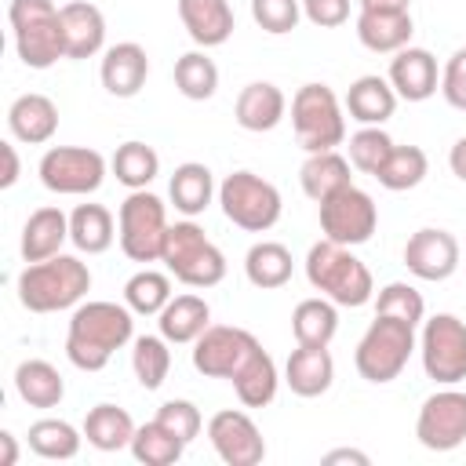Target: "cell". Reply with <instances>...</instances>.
<instances>
[{
  "mask_svg": "<svg viewBox=\"0 0 466 466\" xmlns=\"http://www.w3.org/2000/svg\"><path fill=\"white\" fill-rule=\"evenodd\" d=\"M160 262L186 288H215L226 277V255L204 237V229L193 218L167 226Z\"/></svg>",
  "mask_w": 466,
  "mask_h": 466,
  "instance_id": "obj_5",
  "label": "cell"
},
{
  "mask_svg": "<svg viewBox=\"0 0 466 466\" xmlns=\"http://www.w3.org/2000/svg\"><path fill=\"white\" fill-rule=\"evenodd\" d=\"M335 462H357V466H368L371 459H368L364 451H357V448H335V451L324 455V466H335Z\"/></svg>",
  "mask_w": 466,
  "mask_h": 466,
  "instance_id": "obj_50",
  "label": "cell"
},
{
  "mask_svg": "<svg viewBox=\"0 0 466 466\" xmlns=\"http://www.w3.org/2000/svg\"><path fill=\"white\" fill-rule=\"evenodd\" d=\"M116 237V222L113 211L106 204H76L69 215V240L76 244V251L84 255H102L113 248Z\"/></svg>",
  "mask_w": 466,
  "mask_h": 466,
  "instance_id": "obj_32",
  "label": "cell"
},
{
  "mask_svg": "<svg viewBox=\"0 0 466 466\" xmlns=\"http://www.w3.org/2000/svg\"><path fill=\"white\" fill-rule=\"evenodd\" d=\"M360 11H408L411 0H357Z\"/></svg>",
  "mask_w": 466,
  "mask_h": 466,
  "instance_id": "obj_53",
  "label": "cell"
},
{
  "mask_svg": "<svg viewBox=\"0 0 466 466\" xmlns=\"http://www.w3.org/2000/svg\"><path fill=\"white\" fill-rule=\"evenodd\" d=\"M7 22H11V36L22 66L51 69L58 58H66L62 11L51 0H11Z\"/></svg>",
  "mask_w": 466,
  "mask_h": 466,
  "instance_id": "obj_4",
  "label": "cell"
},
{
  "mask_svg": "<svg viewBox=\"0 0 466 466\" xmlns=\"http://www.w3.org/2000/svg\"><path fill=\"white\" fill-rule=\"evenodd\" d=\"M135 419L116 408V404H95L87 415H84V437L91 448L98 451H120V448H131V437H135Z\"/></svg>",
  "mask_w": 466,
  "mask_h": 466,
  "instance_id": "obj_34",
  "label": "cell"
},
{
  "mask_svg": "<svg viewBox=\"0 0 466 466\" xmlns=\"http://www.w3.org/2000/svg\"><path fill=\"white\" fill-rule=\"evenodd\" d=\"M229 382H233V390H237V397H240L244 408H266V404H273V397H277L280 375H277L273 357L258 346V350L240 364V371H237Z\"/></svg>",
  "mask_w": 466,
  "mask_h": 466,
  "instance_id": "obj_31",
  "label": "cell"
},
{
  "mask_svg": "<svg viewBox=\"0 0 466 466\" xmlns=\"http://www.w3.org/2000/svg\"><path fill=\"white\" fill-rule=\"evenodd\" d=\"M208 441L226 466H258L266 459V441H262L255 419L237 408L215 411L208 419Z\"/></svg>",
  "mask_w": 466,
  "mask_h": 466,
  "instance_id": "obj_15",
  "label": "cell"
},
{
  "mask_svg": "<svg viewBox=\"0 0 466 466\" xmlns=\"http://www.w3.org/2000/svg\"><path fill=\"white\" fill-rule=\"evenodd\" d=\"M411 11H360L357 15V40L375 55H397L411 44Z\"/></svg>",
  "mask_w": 466,
  "mask_h": 466,
  "instance_id": "obj_26",
  "label": "cell"
},
{
  "mask_svg": "<svg viewBox=\"0 0 466 466\" xmlns=\"http://www.w3.org/2000/svg\"><path fill=\"white\" fill-rule=\"evenodd\" d=\"M135 339V313L127 306L95 299L80 302L69 317L66 331V357L80 371H102L116 350Z\"/></svg>",
  "mask_w": 466,
  "mask_h": 466,
  "instance_id": "obj_1",
  "label": "cell"
},
{
  "mask_svg": "<svg viewBox=\"0 0 466 466\" xmlns=\"http://www.w3.org/2000/svg\"><path fill=\"white\" fill-rule=\"evenodd\" d=\"M18 462V441L11 430H0V466H15Z\"/></svg>",
  "mask_w": 466,
  "mask_h": 466,
  "instance_id": "obj_52",
  "label": "cell"
},
{
  "mask_svg": "<svg viewBox=\"0 0 466 466\" xmlns=\"http://www.w3.org/2000/svg\"><path fill=\"white\" fill-rule=\"evenodd\" d=\"M208 324H211V306H208L200 295H193V291L171 295V302L157 313L160 335H164L167 342H175V346L197 342V339L208 331Z\"/></svg>",
  "mask_w": 466,
  "mask_h": 466,
  "instance_id": "obj_27",
  "label": "cell"
},
{
  "mask_svg": "<svg viewBox=\"0 0 466 466\" xmlns=\"http://www.w3.org/2000/svg\"><path fill=\"white\" fill-rule=\"evenodd\" d=\"M15 390L29 408H58L66 397V382L51 360L29 357L15 368Z\"/></svg>",
  "mask_w": 466,
  "mask_h": 466,
  "instance_id": "obj_30",
  "label": "cell"
},
{
  "mask_svg": "<svg viewBox=\"0 0 466 466\" xmlns=\"http://www.w3.org/2000/svg\"><path fill=\"white\" fill-rule=\"evenodd\" d=\"M0 157H4L0 186H4V189H11V186L18 182V175H22V164H18V149H15V142H0Z\"/></svg>",
  "mask_w": 466,
  "mask_h": 466,
  "instance_id": "obj_49",
  "label": "cell"
},
{
  "mask_svg": "<svg viewBox=\"0 0 466 466\" xmlns=\"http://www.w3.org/2000/svg\"><path fill=\"white\" fill-rule=\"evenodd\" d=\"M109 171L116 175L120 186H127V189H146V186L160 175V157H157L153 146L131 138V142L116 146V153H113V160H109Z\"/></svg>",
  "mask_w": 466,
  "mask_h": 466,
  "instance_id": "obj_36",
  "label": "cell"
},
{
  "mask_svg": "<svg viewBox=\"0 0 466 466\" xmlns=\"http://www.w3.org/2000/svg\"><path fill=\"white\" fill-rule=\"evenodd\" d=\"M284 382L295 397H320L335 382V360L328 346H295L284 364Z\"/></svg>",
  "mask_w": 466,
  "mask_h": 466,
  "instance_id": "obj_21",
  "label": "cell"
},
{
  "mask_svg": "<svg viewBox=\"0 0 466 466\" xmlns=\"http://www.w3.org/2000/svg\"><path fill=\"white\" fill-rule=\"evenodd\" d=\"M415 328L397 320V317H379L368 324V331L360 335L357 342V353H353V364L360 371V379L382 386V382H393L404 368H408V357L415 353Z\"/></svg>",
  "mask_w": 466,
  "mask_h": 466,
  "instance_id": "obj_7",
  "label": "cell"
},
{
  "mask_svg": "<svg viewBox=\"0 0 466 466\" xmlns=\"http://www.w3.org/2000/svg\"><path fill=\"white\" fill-rule=\"evenodd\" d=\"M251 18L262 33L284 36L302 18V0H251Z\"/></svg>",
  "mask_w": 466,
  "mask_h": 466,
  "instance_id": "obj_45",
  "label": "cell"
},
{
  "mask_svg": "<svg viewBox=\"0 0 466 466\" xmlns=\"http://www.w3.org/2000/svg\"><path fill=\"white\" fill-rule=\"evenodd\" d=\"M393 146H397V142H393L382 127H360V131L350 135V146H346L350 153H346V157H350V164H353L360 175H371V178H375Z\"/></svg>",
  "mask_w": 466,
  "mask_h": 466,
  "instance_id": "obj_43",
  "label": "cell"
},
{
  "mask_svg": "<svg viewBox=\"0 0 466 466\" xmlns=\"http://www.w3.org/2000/svg\"><path fill=\"white\" fill-rule=\"evenodd\" d=\"M404 266L419 280H448L459 269V240L448 229H415L404 244Z\"/></svg>",
  "mask_w": 466,
  "mask_h": 466,
  "instance_id": "obj_16",
  "label": "cell"
},
{
  "mask_svg": "<svg viewBox=\"0 0 466 466\" xmlns=\"http://www.w3.org/2000/svg\"><path fill=\"white\" fill-rule=\"evenodd\" d=\"M291 127L306 153L339 149L346 142V106L328 84H302L291 98Z\"/></svg>",
  "mask_w": 466,
  "mask_h": 466,
  "instance_id": "obj_6",
  "label": "cell"
},
{
  "mask_svg": "<svg viewBox=\"0 0 466 466\" xmlns=\"http://www.w3.org/2000/svg\"><path fill=\"white\" fill-rule=\"evenodd\" d=\"M258 350V339L233 324H208V331L193 342V368L208 379H233L240 364Z\"/></svg>",
  "mask_w": 466,
  "mask_h": 466,
  "instance_id": "obj_14",
  "label": "cell"
},
{
  "mask_svg": "<svg viewBox=\"0 0 466 466\" xmlns=\"http://www.w3.org/2000/svg\"><path fill=\"white\" fill-rule=\"evenodd\" d=\"M375 313H379V317H397V320L419 328L422 317H426V302H422V295H419L411 284L390 280V284L379 288V295H375Z\"/></svg>",
  "mask_w": 466,
  "mask_h": 466,
  "instance_id": "obj_44",
  "label": "cell"
},
{
  "mask_svg": "<svg viewBox=\"0 0 466 466\" xmlns=\"http://www.w3.org/2000/svg\"><path fill=\"white\" fill-rule=\"evenodd\" d=\"M175 87L189 102H208L218 91V66L204 51H186L175 62Z\"/></svg>",
  "mask_w": 466,
  "mask_h": 466,
  "instance_id": "obj_41",
  "label": "cell"
},
{
  "mask_svg": "<svg viewBox=\"0 0 466 466\" xmlns=\"http://www.w3.org/2000/svg\"><path fill=\"white\" fill-rule=\"evenodd\" d=\"M342 106H346V113H350L360 127H382V124L397 113V91H393V84H390L386 76L368 73V76H357V80L350 84Z\"/></svg>",
  "mask_w": 466,
  "mask_h": 466,
  "instance_id": "obj_22",
  "label": "cell"
},
{
  "mask_svg": "<svg viewBox=\"0 0 466 466\" xmlns=\"http://www.w3.org/2000/svg\"><path fill=\"white\" fill-rule=\"evenodd\" d=\"M80 441H84V430H76V426L66 422V419H36V422L29 426V448H33L40 459H51V462L76 459Z\"/></svg>",
  "mask_w": 466,
  "mask_h": 466,
  "instance_id": "obj_37",
  "label": "cell"
},
{
  "mask_svg": "<svg viewBox=\"0 0 466 466\" xmlns=\"http://www.w3.org/2000/svg\"><path fill=\"white\" fill-rule=\"evenodd\" d=\"M291 269H295V258H291V251L280 240H258L244 255V273L262 291L284 288L291 280Z\"/></svg>",
  "mask_w": 466,
  "mask_h": 466,
  "instance_id": "obj_33",
  "label": "cell"
},
{
  "mask_svg": "<svg viewBox=\"0 0 466 466\" xmlns=\"http://www.w3.org/2000/svg\"><path fill=\"white\" fill-rule=\"evenodd\" d=\"M7 131L25 146H44L58 131V106L40 91H25L7 109Z\"/></svg>",
  "mask_w": 466,
  "mask_h": 466,
  "instance_id": "obj_19",
  "label": "cell"
},
{
  "mask_svg": "<svg viewBox=\"0 0 466 466\" xmlns=\"http://www.w3.org/2000/svg\"><path fill=\"white\" fill-rule=\"evenodd\" d=\"M218 204H222V215L248 229V233H266L277 226L280 211H284V200H280V189L273 182H266L262 175L255 171H233L218 182Z\"/></svg>",
  "mask_w": 466,
  "mask_h": 466,
  "instance_id": "obj_8",
  "label": "cell"
},
{
  "mask_svg": "<svg viewBox=\"0 0 466 466\" xmlns=\"http://www.w3.org/2000/svg\"><path fill=\"white\" fill-rule=\"evenodd\" d=\"M306 280L324 295L331 299L335 306H364L371 295H375V280H371V269L346 248V244H335V240H317L309 251H306Z\"/></svg>",
  "mask_w": 466,
  "mask_h": 466,
  "instance_id": "obj_3",
  "label": "cell"
},
{
  "mask_svg": "<svg viewBox=\"0 0 466 466\" xmlns=\"http://www.w3.org/2000/svg\"><path fill=\"white\" fill-rule=\"evenodd\" d=\"M397 91V98L404 102H426L430 95H437L441 87V69L437 58L426 47H400L390 62V76H386Z\"/></svg>",
  "mask_w": 466,
  "mask_h": 466,
  "instance_id": "obj_17",
  "label": "cell"
},
{
  "mask_svg": "<svg viewBox=\"0 0 466 466\" xmlns=\"http://www.w3.org/2000/svg\"><path fill=\"white\" fill-rule=\"evenodd\" d=\"M102 87L113 95V98H135L149 76V55L142 44L135 40H120L113 47H106L102 55Z\"/></svg>",
  "mask_w": 466,
  "mask_h": 466,
  "instance_id": "obj_18",
  "label": "cell"
},
{
  "mask_svg": "<svg viewBox=\"0 0 466 466\" xmlns=\"http://www.w3.org/2000/svg\"><path fill=\"white\" fill-rule=\"evenodd\" d=\"M288 113V98L277 84L269 80H251L248 87H240L233 116L244 131H273Z\"/></svg>",
  "mask_w": 466,
  "mask_h": 466,
  "instance_id": "obj_24",
  "label": "cell"
},
{
  "mask_svg": "<svg viewBox=\"0 0 466 466\" xmlns=\"http://www.w3.org/2000/svg\"><path fill=\"white\" fill-rule=\"evenodd\" d=\"M430 171V160L419 146H393L386 164L379 167V186L393 189V193H404V189H415Z\"/></svg>",
  "mask_w": 466,
  "mask_h": 466,
  "instance_id": "obj_39",
  "label": "cell"
},
{
  "mask_svg": "<svg viewBox=\"0 0 466 466\" xmlns=\"http://www.w3.org/2000/svg\"><path fill=\"white\" fill-rule=\"evenodd\" d=\"M66 240H69V215H66L62 208L47 204V208H36V211L25 218V226H22V244H18V248H22V258H25V262H44V258L58 255Z\"/></svg>",
  "mask_w": 466,
  "mask_h": 466,
  "instance_id": "obj_25",
  "label": "cell"
},
{
  "mask_svg": "<svg viewBox=\"0 0 466 466\" xmlns=\"http://www.w3.org/2000/svg\"><path fill=\"white\" fill-rule=\"evenodd\" d=\"M415 437L430 451H455L466 441V393L448 386L426 397L415 419Z\"/></svg>",
  "mask_w": 466,
  "mask_h": 466,
  "instance_id": "obj_13",
  "label": "cell"
},
{
  "mask_svg": "<svg viewBox=\"0 0 466 466\" xmlns=\"http://www.w3.org/2000/svg\"><path fill=\"white\" fill-rule=\"evenodd\" d=\"M157 422L167 426V430H171L175 437H182L186 444L197 441V437H200V426H204L200 408H197L193 400H164V404L157 408Z\"/></svg>",
  "mask_w": 466,
  "mask_h": 466,
  "instance_id": "obj_46",
  "label": "cell"
},
{
  "mask_svg": "<svg viewBox=\"0 0 466 466\" xmlns=\"http://www.w3.org/2000/svg\"><path fill=\"white\" fill-rule=\"evenodd\" d=\"M441 95L451 109L466 113V47H459L441 69Z\"/></svg>",
  "mask_w": 466,
  "mask_h": 466,
  "instance_id": "obj_47",
  "label": "cell"
},
{
  "mask_svg": "<svg viewBox=\"0 0 466 466\" xmlns=\"http://www.w3.org/2000/svg\"><path fill=\"white\" fill-rule=\"evenodd\" d=\"M448 167H451V175H455L459 182H466V135L451 146V153H448Z\"/></svg>",
  "mask_w": 466,
  "mask_h": 466,
  "instance_id": "obj_51",
  "label": "cell"
},
{
  "mask_svg": "<svg viewBox=\"0 0 466 466\" xmlns=\"http://www.w3.org/2000/svg\"><path fill=\"white\" fill-rule=\"evenodd\" d=\"M167 208L157 193L149 189H131L127 200L116 211V237H120V251L131 262H157L164 251V237H167Z\"/></svg>",
  "mask_w": 466,
  "mask_h": 466,
  "instance_id": "obj_9",
  "label": "cell"
},
{
  "mask_svg": "<svg viewBox=\"0 0 466 466\" xmlns=\"http://www.w3.org/2000/svg\"><path fill=\"white\" fill-rule=\"evenodd\" d=\"M167 197H171L175 211H182L186 218L204 215L208 204L218 197V186H215L211 167L200 164V160H186V164H178L175 175H171V182H167Z\"/></svg>",
  "mask_w": 466,
  "mask_h": 466,
  "instance_id": "obj_28",
  "label": "cell"
},
{
  "mask_svg": "<svg viewBox=\"0 0 466 466\" xmlns=\"http://www.w3.org/2000/svg\"><path fill=\"white\" fill-rule=\"evenodd\" d=\"M302 15L320 29H335L350 18V0H302Z\"/></svg>",
  "mask_w": 466,
  "mask_h": 466,
  "instance_id": "obj_48",
  "label": "cell"
},
{
  "mask_svg": "<svg viewBox=\"0 0 466 466\" xmlns=\"http://www.w3.org/2000/svg\"><path fill=\"white\" fill-rule=\"evenodd\" d=\"M339 331V306L324 295L302 299L291 313V335L302 346H328Z\"/></svg>",
  "mask_w": 466,
  "mask_h": 466,
  "instance_id": "obj_35",
  "label": "cell"
},
{
  "mask_svg": "<svg viewBox=\"0 0 466 466\" xmlns=\"http://www.w3.org/2000/svg\"><path fill=\"white\" fill-rule=\"evenodd\" d=\"M320 208V229L328 240L335 244H346V248H357V244H368L375 226H379V208L375 200L360 189V186H346L339 193H331L328 200L317 204Z\"/></svg>",
  "mask_w": 466,
  "mask_h": 466,
  "instance_id": "obj_12",
  "label": "cell"
},
{
  "mask_svg": "<svg viewBox=\"0 0 466 466\" xmlns=\"http://www.w3.org/2000/svg\"><path fill=\"white\" fill-rule=\"evenodd\" d=\"M131 368L142 390H160L171 371V350L164 335H138L131 350Z\"/></svg>",
  "mask_w": 466,
  "mask_h": 466,
  "instance_id": "obj_42",
  "label": "cell"
},
{
  "mask_svg": "<svg viewBox=\"0 0 466 466\" xmlns=\"http://www.w3.org/2000/svg\"><path fill=\"white\" fill-rule=\"evenodd\" d=\"M171 302V277L157 269H138L124 284V306L138 317H157Z\"/></svg>",
  "mask_w": 466,
  "mask_h": 466,
  "instance_id": "obj_40",
  "label": "cell"
},
{
  "mask_svg": "<svg viewBox=\"0 0 466 466\" xmlns=\"http://www.w3.org/2000/svg\"><path fill=\"white\" fill-rule=\"evenodd\" d=\"M62 11L66 58H95L106 47V15L91 0H69Z\"/></svg>",
  "mask_w": 466,
  "mask_h": 466,
  "instance_id": "obj_20",
  "label": "cell"
},
{
  "mask_svg": "<svg viewBox=\"0 0 466 466\" xmlns=\"http://www.w3.org/2000/svg\"><path fill=\"white\" fill-rule=\"evenodd\" d=\"M350 157H342L339 149H324V153H309L299 167V182H302V193L309 200H328L331 193L346 189L353 178H350Z\"/></svg>",
  "mask_w": 466,
  "mask_h": 466,
  "instance_id": "obj_29",
  "label": "cell"
},
{
  "mask_svg": "<svg viewBox=\"0 0 466 466\" xmlns=\"http://www.w3.org/2000/svg\"><path fill=\"white\" fill-rule=\"evenodd\" d=\"M40 182L44 189L58 197H87L106 182V157L87 146H51L40 164Z\"/></svg>",
  "mask_w": 466,
  "mask_h": 466,
  "instance_id": "obj_10",
  "label": "cell"
},
{
  "mask_svg": "<svg viewBox=\"0 0 466 466\" xmlns=\"http://www.w3.org/2000/svg\"><path fill=\"white\" fill-rule=\"evenodd\" d=\"M182 451H186V441L175 437V433H171L167 426H160L157 419L142 422V426L135 430V437H131V455H135L138 462H146V466H175V462L182 459Z\"/></svg>",
  "mask_w": 466,
  "mask_h": 466,
  "instance_id": "obj_38",
  "label": "cell"
},
{
  "mask_svg": "<svg viewBox=\"0 0 466 466\" xmlns=\"http://www.w3.org/2000/svg\"><path fill=\"white\" fill-rule=\"evenodd\" d=\"M178 18L197 47H218L233 36V7L229 0H178Z\"/></svg>",
  "mask_w": 466,
  "mask_h": 466,
  "instance_id": "obj_23",
  "label": "cell"
},
{
  "mask_svg": "<svg viewBox=\"0 0 466 466\" xmlns=\"http://www.w3.org/2000/svg\"><path fill=\"white\" fill-rule=\"evenodd\" d=\"M419 353L433 382L441 386L462 382L466 379V320H459L455 313H433L430 320H422Z\"/></svg>",
  "mask_w": 466,
  "mask_h": 466,
  "instance_id": "obj_11",
  "label": "cell"
},
{
  "mask_svg": "<svg viewBox=\"0 0 466 466\" xmlns=\"http://www.w3.org/2000/svg\"><path fill=\"white\" fill-rule=\"evenodd\" d=\"M91 291V269L76 255H51L44 262H25L18 273V302L29 313H58L80 306Z\"/></svg>",
  "mask_w": 466,
  "mask_h": 466,
  "instance_id": "obj_2",
  "label": "cell"
}]
</instances>
